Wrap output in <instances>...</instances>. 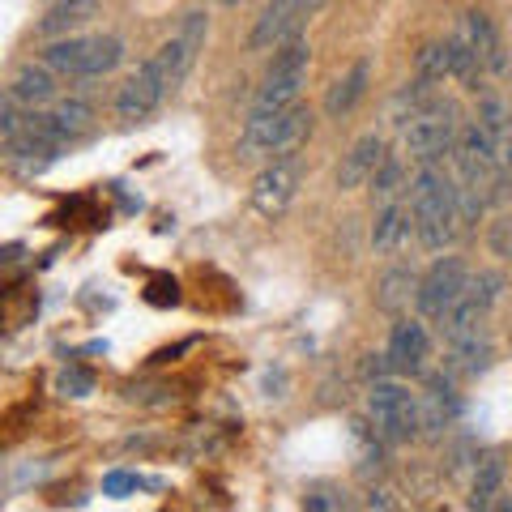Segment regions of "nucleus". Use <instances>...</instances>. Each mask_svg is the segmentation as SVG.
Masks as SVG:
<instances>
[{"label":"nucleus","mask_w":512,"mask_h":512,"mask_svg":"<svg viewBox=\"0 0 512 512\" xmlns=\"http://www.w3.org/2000/svg\"><path fill=\"white\" fill-rule=\"evenodd\" d=\"M406 205L414 214V235L427 252H444L461 231L457 210V180L440 163H419L406 184Z\"/></svg>","instance_id":"nucleus-1"},{"label":"nucleus","mask_w":512,"mask_h":512,"mask_svg":"<svg viewBox=\"0 0 512 512\" xmlns=\"http://www.w3.org/2000/svg\"><path fill=\"white\" fill-rule=\"evenodd\" d=\"M308 69H312V43H308V35L274 47V64H269L265 86L252 99L248 111H265V116H274V111H286L291 103H299V90L308 86Z\"/></svg>","instance_id":"nucleus-2"},{"label":"nucleus","mask_w":512,"mask_h":512,"mask_svg":"<svg viewBox=\"0 0 512 512\" xmlns=\"http://www.w3.org/2000/svg\"><path fill=\"white\" fill-rule=\"evenodd\" d=\"M367 414H372L376 431L389 444H410V440L423 436V402L397 380L372 384V393H367Z\"/></svg>","instance_id":"nucleus-3"},{"label":"nucleus","mask_w":512,"mask_h":512,"mask_svg":"<svg viewBox=\"0 0 512 512\" xmlns=\"http://www.w3.org/2000/svg\"><path fill=\"white\" fill-rule=\"evenodd\" d=\"M457 137H461V116H457L453 103L440 99V94L419 120H414L410 128H402L406 154L414 158V163H440L444 154L457 150Z\"/></svg>","instance_id":"nucleus-4"},{"label":"nucleus","mask_w":512,"mask_h":512,"mask_svg":"<svg viewBox=\"0 0 512 512\" xmlns=\"http://www.w3.org/2000/svg\"><path fill=\"white\" fill-rule=\"evenodd\" d=\"M320 5L325 0H269L248 35V52H274V47L299 39Z\"/></svg>","instance_id":"nucleus-5"},{"label":"nucleus","mask_w":512,"mask_h":512,"mask_svg":"<svg viewBox=\"0 0 512 512\" xmlns=\"http://www.w3.org/2000/svg\"><path fill=\"white\" fill-rule=\"evenodd\" d=\"M466 286H470V265L461 261V256H440V261L419 278V295H414V308H419L423 320L440 325L444 312L453 308L461 295H466Z\"/></svg>","instance_id":"nucleus-6"},{"label":"nucleus","mask_w":512,"mask_h":512,"mask_svg":"<svg viewBox=\"0 0 512 512\" xmlns=\"http://www.w3.org/2000/svg\"><path fill=\"white\" fill-rule=\"evenodd\" d=\"M205 39H210V18H205L201 9H192V13H184L180 30H175V35L154 52L158 69H163V77H167L171 90L192 73V64H197V56L205 52Z\"/></svg>","instance_id":"nucleus-7"},{"label":"nucleus","mask_w":512,"mask_h":512,"mask_svg":"<svg viewBox=\"0 0 512 512\" xmlns=\"http://www.w3.org/2000/svg\"><path fill=\"white\" fill-rule=\"evenodd\" d=\"M167 90H171L167 77H163V69H158V60L150 56L146 64H137V73L120 86V94H116V116L124 124H146L154 111L163 107Z\"/></svg>","instance_id":"nucleus-8"},{"label":"nucleus","mask_w":512,"mask_h":512,"mask_svg":"<svg viewBox=\"0 0 512 512\" xmlns=\"http://www.w3.org/2000/svg\"><path fill=\"white\" fill-rule=\"evenodd\" d=\"M453 163H457V180H483L487 184L495 175V167H500V137H495L483 120L461 124Z\"/></svg>","instance_id":"nucleus-9"},{"label":"nucleus","mask_w":512,"mask_h":512,"mask_svg":"<svg viewBox=\"0 0 512 512\" xmlns=\"http://www.w3.org/2000/svg\"><path fill=\"white\" fill-rule=\"evenodd\" d=\"M431 355V338H427V325L414 316H397L393 329H389V346H384V359L397 376H419L423 363Z\"/></svg>","instance_id":"nucleus-10"},{"label":"nucleus","mask_w":512,"mask_h":512,"mask_svg":"<svg viewBox=\"0 0 512 512\" xmlns=\"http://www.w3.org/2000/svg\"><path fill=\"white\" fill-rule=\"evenodd\" d=\"M295 188H299V167L291 158H278L252 180V210L261 218H282L286 205L295 201Z\"/></svg>","instance_id":"nucleus-11"},{"label":"nucleus","mask_w":512,"mask_h":512,"mask_svg":"<svg viewBox=\"0 0 512 512\" xmlns=\"http://www.w3.org/2000/svg\"><path fill=\"white\" fill-rule=\"evenodd\" d=\"M457 35H466V43L478 52V60H483V69L495 73V77H504L508 73V56H504V39H500V30H495V22L487 18V13H466L457 26Z\"/></svg>","instance_id":"nucleus-12"},{"label":"nucleus","mask_w":512,"mask_h":512,"mask_svg":"<svg viewBox=\"0 0 512 512\" xmlns=\"http://www.w3.org/2000/svg\"><path fill=\"white\" fill-rule=\"evenodd\" d=\"M380 163H384V137H380V133H363L355 146L346 150V158H342V167H338V188H342V192L363 188V184L376 175Z\"/></svg>","instance_id":"nucleus-13"},{"label":"nucleus","mask_w":512,"mask_h":512,"mask_svg":"<svg viewBox=\"0 0 512 512\" xmlns=\"http://www.w3.org/2000/svg\"><path fill=\"white\" fill-rule=\"evenodd\" d=\"M410 231H414V214H410V205H402V201L380 205L376 227H372V248H376L380 256L402 252V248L410 244Z\"/></svg>","instance_id":"nucleus-14"},{"label":"nucleus","mask_w":512,"mask_h":512,"mask_svg":"<svg viewBox=\"0 0 512 512\" xmlns=\"http://www.w3.org/2000/svg\"><path fill=\"white\" fill-rule=\"evenodd\" d=\"M367 82H372V60H355V64H350V73L338 77V82L329 86V94H325V116H329V120L350 116V111L363 103Z\"/></svg>","instance_id":"nucleus-15"},{"label":"nucleus","mask_w":512,"mask_h":512,"mask_svg":"<svg viewBox=\"0 0 512 512\" xmlns=\"http://www.w3.org/2000/svg\"><path fill=\"white\" fill-rule=\"evenodd\" d=\"M487 312H491L487 303L478 299V295L470 291V286H466V295H461V299L453 303V308L444 312V320H440V338H444L448 346H453V342H466V338H474V333L483 329Z\"/></svg>","instance_id":"nucleus-16"},{"label":"nucleus","mask_w":512,"mask_h":512,"mask_svg":"<svg viewBox=\"0 0 512 512\" xmlns=\"http://www.w3.org/2000/svg\"><path fill=\"white\" fill-rule=\"evenodd\" d=\"M9 94L26 111H39V107H47L56 99V73L47 69V64H22V69L13 73V82H9Z\"/></svg>","instance_id":"nucleus-17"},{"label":"nucleus","mask_w":512,"mask_h":512,"mask_svg":"<svg viewBox=\"0 0 512 512\" xmlns=\"http://www.w3.org/2000/svg\"><path fill=\"white\" fill-rule=\"evenodd\" d=\"M312 137V111L291 103L278 116L274 124V141H269V163H278V158H295V150L303 146V141Z\"/></svg>","instance_id":"nucleus-18"},{"label":"nucleus","mask_w":512,"mask_h":512,"mask_svg":"<svg viewBox=\"0 0 512 512\" xmlns=\"http://www.w3.org/2000/svg\"><path fill=\"white\" fill-rule=\"evenodd\" d=\"M5 150H9L13 171H22V175H39V171H47L60 158V146L43 141L39 133H30V128H22L13 141H5Z\"/></svg>","instance_id":"nucleus-19"},{"label":"nucleus","mask_w":512,"mask_h":512,"mask_svg":"<svg viewBox=\"0 0 512 512\" xmlns=\"http://www.w3.org/2000/svg\"><path fill=\"white\" fill-rule=\"evenodd\" d=\"M500 495H504V457L500 453H483V457L474 461L470 508H495Z\"/></svg>","instance_id":"nucleus-20"},{"label":"nucleus","mask_w":512,"mask_h":512,"mask_svg":"<svg viewBox=\"0 0 512 512\" xmlns=\"http://www.w3.org/2000/svg\"><path fill=\"white\" fill-rule=\"evenodd\" d=\"M495 359V346L483 338V333H474L466 342H453L448 346V376H483Z\"/></svg>","instance_id":"nucleus-21"},{"label":"nucleus","mask_w":512,"mask_h":512,"mask_svg":"<svg viewBox=\"0 0 512 512\" xmlns=\"http://www.w3.org/2000/svg\"><path fill=\"white\" fill-rule=\"evenodd\" d=\"M419 295V278H414V269H389V274L380 278L376 286V308L380 312H389V316H402L410 308V299Z\"/></svg>","instance_id":"nucleus-22"},{"label":"nucleus","mask_w":512,"mask_h":512,"mask_svg":"<svg viewBox=\"0 0 512 512\" xmlns=\"http://www.w3.org/2000/svg\"><path fill=\"white\" fill-rule=\"evenodd\" d=\"M86 52H90V39H77V35H64L56 43L43 47V64L60 77H69V82H77L82 77V64H86Z\"/></svg>","instance_id":"nucleus-23"},{"label":"nucleus","mask_w":512,"mask_h":512,"mask_svg":"<svg viewBox=\"0 0 512 512\" xmlns=\"http://www.w3.org/2000/svg\"><path fill=\"white\" fill-rule=\"evenodd\" d=\"M431 103H436V86L423 82V77H414V82H410L406 90H397V99L389 103V120H393L397 128H410Z\"/></svg>","instance_id":"nucleus-24"},{"label":"nucleus","mask_w":512,"mask_h":512,"mask_svg":"<svg viewBox=\"0 0 512 512\" xmlns=\"http://www.w3.org/2000/svg\"><path fill=\"white\" fill-rule=\"evenodd\" d=\"M94 13H99V0H56L47 9V18L39 22V35H69L73 26L90 22Z\"/></svg>","instance_id":"nucleus-25"},{"label":"nucleus","mask_w":512,"mask_h":512,"mask_svg":"<svg viewBox=\"0 0 512 512\" xmlns=\"http://www.w3.org/2000/svg\"><path fill=\"white\" fill-rule=\"evenodd\" d=\"M448 43V69H453V77H457V82H461V90H478V82H483V60H478V52H474V47L466 43V35H448L444 39Z\"/></svg>","instance_id":"nucleus-26"},{"label":"nucleus","mask_w":512,"mask_h":512,"mask_svg":"<svg viewBox=\"0 0 512 512\" xmlns=\"http://www.w3.org/2000/svg\"><path fill=\"white\" fill-rule=\"evenodd\" d=\"M406 163L397 154H384V163L376 167V175L367 180V192H372V201L376 205H389V201H397L406 192Z\"/></svg>","instance_id":"nucleus-27"},{"label":"nucleus","mask_w":512,"mask_h":512,"mask_svg":"<svg viewBox=\"0 0 512 512\" xmlns=\"http://www.w3.org/2000/svg\"><path fill=\"white\" fill-rule=\"evenodd\" d=\"M120 60H124V43H120L116 35H94V39H90V52H86V64H82V77H77V82H90V77H107Z\"/></svg>","instance_id":"nucleus-28"},{"label":"nucleus","mask_w":512,"mask_h":512,"mask_svg":"<svg viewBox=\"0 0 512 512\" xmlns=\"http://www.w3.org/2000/svg\"><path fill=\"white\" fill-rule=\"evenodd\" d=\"M52 124H56V133L64 141H73V137H82L86 128H90V103L82 99H60L52 107Z\"/></svg>","instance_id":"nucleus-29"},{"label":"nucleus","mask_w":512,"mask_h":512,"mask_svg":"<svg viewBox=\"0 0 512 512\" xmlns=\"http://www.w3.org/2000/svg\"><path fill=\"white\" fill-rule=\"evenodd\" d=\"M414 77L444 86V77H453V69H448V43H423L419 56H414Z\"/></svg>","instance_id":"nucleus-30"},{"label":"nucleus","mask_w":512,"mask_h":512,"mask_svg":"<svg viewBox=\"0 0 512 512\" xmlns=\"http://www.w3.org/2000/svg\"><path fill=\"white\" fill-rule=\"evenodd\" d=\"M487 248H491V256H500V261H512V214H500L487 227Z\"/></svg>","instance_id":"nucleus-31"},{"label":"nucleus","mask_w":512,"mask_h":512,"mask_svg":"<svg viewBox=\"0 0 512 512\" xmlns=\"http://www.w3.org/2000/svg\"><path fill=\"white\" fill-rule=\"evenodd\" d=\"M303 508H312V512H338V508H350V500H346V491H338V487H312L308 495H303Z\"/></svg>","instance_id":"nucleus-32"},{"label":"nucleus","mask_w":512,"mask_h":512,"mask_svg":"<svg viewBox=\"0 0 512 512\" xmlns=\"http://www.w3.org/2000/svg\"><path fill=\"white\" fill-rule=\"evenodd\" d=\"M56 389H60L64 397H90V393H94V376L82 372V367H64L60 380H56Z\"/></svg>","instance_id":"nucleus-33"},{"label":"nucleus","mask_w":512,"mask_h":512,"mask_svg":"<svg viewBox=\"0 0 512 512\" xmlns=\"http://www.w3.org/2000/svg\"><path fill=\"white\" fill-rule=\"evenodd\" d=\"M141 487V478L137 474H124V470H111L103 478V495H111V500H124V495H133Z\"/></svg>","instance_id":"nucleus-34"},{"label":"nucleus","mask_w":512,"mask_h":512,"mask_svg":"<svg viewBox=\"0 0 512 512\" xmlns=\"http://www.w3.org/2000/svg\"><path fill=\"white\" fill-rule=\"evenodd\" d=\"M146 299H150V303H180V286H175L171 278H154Z\"/></svg>","instance_id":"nucleus-35"},{"label":"nucleus","mask_w":512,"mask_h":512,"mask_svg":"<svg viewBox=\"0 0 512 512\" xmlns=\"http://www.w3.org/2000/svg\"><path fill=\"white\" fill-rule=\"evenodd\" d=\"M363 508H380V512H389V508H397V500H393V491L372 487V491H367V500H363Z\"/></svg>","instance_id":"nucleus-36"},{"label":"nucleus","mask_w":512,"mask_h":512,"mask_svg":"<svg viewBox=\"0 0 512 512\" xmlns=\"http://www.w3.org/2000/svg\"><path fill=\"white\" fill-rule=\"evenodd\" d=\"M495 508H500V512H512V500H495Z\"/></svg>","instance_id":"nucleus-37"},{"label":"nucleus","mask_w":512,"mask_h":512,"mask_svg":"<svg viewBox=\"0 0 512 512\" xmlns=\"http://www.w3.org/2000/svg\"><path fill=\"white\" fill-rule=\"evenodd\" d=\"M222 5H239V0H222Z\"/></svg>","instance_id":"nucleus-38"}]
</instances>
